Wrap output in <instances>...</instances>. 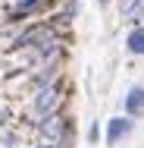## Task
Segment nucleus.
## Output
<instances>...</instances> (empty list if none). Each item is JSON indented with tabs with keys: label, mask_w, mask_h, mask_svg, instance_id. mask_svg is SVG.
I'll return each instance as SVG.
<instances>
[{
	"label": "nucleus",
	"mask_w": 144,
	"mask_h": 148,
	"mask_svg": "<svg viewBox=\"0 0 144 148\" xmlns=\"http://www.w3.org/2000/svg\"><path fill=\"white\" fill-rule=\"evenodd\" d=\"M59 101H63L59 85H44V88L34 91V110H38L41 117H53L57 107H59Z\"/></svg>",
	"instance_id": "nucleus-1"
},
{
	"label": "nucleus",
	"mask_w": 144,
	"mask_h": 148,
	"mask_svg": "<svg viewBox=\"0 0 144 148\" xmlns=\"http://www.w3.org/2000/svg\"><path fill=\"white\" fill-rule=\"evenodd\" d=\"M122 110H125V117H141L144 114V88L141 85L128 88V95L122 98Z\"/></svg>",
	"instance_id": "nucleus-2"
},
{
	"label": "nucleus",
	"mask_w": 144,
	"mask_h": 148,
	"mask_svg": "<svg viewBox=\"0 0 144 148\" xmlns=\"http://www.w3.org/2000/svg\"><path fill=\"white\" fill-rule=\"evenodd\" d=\"M132 126H135L132 117H113V120H110V126H107V142L116 145L119 139H125V136L132 132Z\"/></svg>",
	"instance_id": "nucleus-3"
},
{
	"label": "nucleus",
	"mask_w": 144,
	"mask_h": 148,
	"mask_svg": "<svg viewBox=\"0 0 144 148\" xmlns=\"http://www.w3.org/2000/svg\"><path fill=\"white\" fill-rule=\"evenodd\" d=\"M125 47H128L132 54H144V25H135V29L128 32V38H125Z\"/></svg>",
	"instance_id": "nucleus-4"
},
{
	"label": "nucleus",
	"mask_w": 144,
	"mask_h": 148,
	"mask_svg": "<svg viewBox=\"0 0 144 148\" xmlns=\"http://www.w3.org/2000/svg\"><path fill=\"white\" fill-rule=\"evenodd\" d=\"M138 6H141V0H119V13L122 16H132Z\"/></svg>",
	"instance_id": "nucleus-5"
},
{
	"label": "nucleus",
	"mask_w": 144,
	"mask_h": 148,
	"mask_svg": "<svg viewBox=\"0 0 144 148\" xmlns=\"http://www.w3.org/2000/svg\"><path fill=\"white\" fill-rule=\"evenodd\" d=\"M88 139H91V142H97V139H100V126H97V123L88 129Z\"/></svg>",
	"instance_id": "nucleus-6"
},
{
	"label": "nucleus",
	"mask_w": 144,
	"mask_h": 148,
	"mask_svg": "<svg viewBox=\"0 0 144 148\" xmlns=\"http://www.w3.org/2000/svg\"><path fill=\"white\" fill-rule=\"evenodd\" d=\"M34 148H53V145H50V142H41V145H34Z\"/></svg>",
	"instance_id": "nucleus-7"
},
{
	"label": "nucleus",
	"mask_w": 144,
	"mask_h": 148,
	"mask_svg": "<svg viewBox=\"0 0 144 148\" xmlns=\"http://www.w3.org/2000/svg\"><path fill=\"white\" fill-rule=\"evenodd\" d=\"M107 3H110V0H100V6H107Z\"/></svg>",
	"instance_id": "nucleus-8"
}]
</instances>
